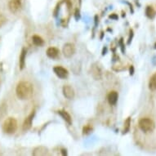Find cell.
<instances>
[{"instance_id": "1", "label": "cell", "mask_w": 156, "mask_h": 156, "mask_svg": "<svg viewBox=\"0 0 156 156\" xmlns=\"http://www.w3.org/2000/svg\"><path fill=\"white\" fill-rule=\"evenodd\" d=\"M16 94L20 100H29L34 94V86L29 81H21L16 88Z\"/></svg>"}, {"instance_id": "2", "label": "cell", "mask_w": 156, "mask_h": 156, "mask_svg": "<svg viewBox=\"0 0 156 156\" xmlns=\"http://www.w3.org/2000/svg\"><path fill=\"white\" fill-rule=\"evenodd\" d=\"M18 128L17 121L14 118L7 119L3 124V131L7 134H13L16 132Z\"/></svg>"}, {"instance_id": "3", "label": "cell", "mask_w": 156, "mask_h": 156, "mask_svg": "<svg viewBox=\"0 0 156 156\" xmlns=\"http://www.w3.org/2000/svg\"><path fill=\"white\" fill-rule=\"evenodd\" d=\"M138 126L141 131L144 132L145 133L153 132L155 128V124L154 121L149 118H142L138 123Z\"/></svg>"}, {"instance_id": "4", "label": "cell", "mask_w": 156, "mask_h": 156, "mask_svg": "<svg viewBox=\"0 0 156 156\" xmlns=\"http://www.w3.org/2000/svg\"><path fill=\"white\" fill-rule=\"evenodd\" d=\"M75 51H76V49H75L74 44L71 43H65L62 48V53L65 57H66V58H71L74 55Z\"/></svg>"}, {"instance_id": "5", "label": "cell", "mask_w": 156, "mask_h": 156, "mask_svg": "<svg viewBox=\"0 0 156 156\" xmlns=\"http://www.w3.org/2000/svg\"><path fill=\"white\" fill-rule=\"evenodd\" d=\"M90 72L92 74V78L96 80H101L102 78V71L101 67L98 65V64L94 63L91 65L90 68Z\"/></svg>"}, {"instance_id": "6", "label": "cell", "mask_w": 156, "mask_h": 156, "mask_svg": "<svg viewBox=\"0 0 156 156\" xmlns=\"http://www.w3.org/2000/svg\"><path fill=\"white\" fill-rule=\"evenodd\" d=\"M34 115H35V110H34L33 111H31V113L25 118V120L23 123V125H22V129L24 131H28L31 129Z\"/></svg>"}, {"instance_id": "7", "label": "cell", "mask_w": 156, "mask_h": 156, "mask_svg": "<svg viewBox=\"0 0 156 156\" xmlns=\"http://www.w3.org/2000/svg\"><path fill=\"white\" fill-rule=\"evenodd\" d=\"M53 71L56 75L61 79H66L69 76V71L62 66H55L53 68Z\"/></svg>"}, {"instance_id": "8", "label": "cell", "mask_w": 156, "mask_h": 156, "mask_svg": "<svg viewBox=\"0 0 156 156\" xmlns=\"http://www.w3.org/2000/svg\"><path fill=\"white\" fill-rule=\"evenodd\" d=\"M62 93H63L65 97L68 99V100H72L74 98V96H75L74 90L70 85H65L62 88Z\"/></svg>"}, {"instance_id": "9", "label": "cell", "mask_w": 156, "mask_h": 156, "mask_svg": "<svg viewBox=\"0 0 156 156\" xmlns=\"http://www.w3.org/2000/svg\"><path fill=\"white\" fill-rule=\"evenodd\" d=\"M22 0H10L8 8L12 13H16L22 7Z\"/></svg>"}, {"instance_id": "10", "label": "cell", "mask_w": 156, "mask_h": 156, "mask_svg": "<svg viewBox=\"0 0 156 156\" xmlns=\"http://www.w3.org/2000/svg\"><path fill=\"white\" fill-rule=\"evenodd\" d=\"M118 99H119V94L118 92H115V91H112L110 92L107 96V100L109 104L110 105H116V103L118 102Z\"/></svg>"}, {"instance_id": "11", "label": "cell", "mask_w": 156, "mask_h": 156, "mask_svg": "<svg viewBox=\"0 0 156 156\" xmlns=\"http://www.w3.org/2000/svg\"><path fill=\"white\" fill-rule=\"evenodd\" d=\"M60 51L58 48H56L55 47H50L48 48L46 52L47 56H48L49 58L51 59H56L59 56Z\"/></svg>"}, {"instance_id": "12", "label": "cell", "mask_w": 156, "mask_h": 156, "mask_svg": "<svg viewBox=\"0 0 156 156\" xmlns=\"http://www.w3.org/2000/svg\"><path fill=\"white\" fill-rule=\"evenodd\" d=\"M26 53H27V50L23 48L21 52V55H20V60H19V67L20 70L22 71L25 66V59H26Z\"/></svg>"}, {"instance_id": "13", "label": "cell", "mask_w": 156, "mask_h": 156, "mask_svg": "<svg viewBox=\"0 0 156 156\" xmlns=\"http://www.w3.org/2000/svg\"><path fill=\"white\" fill-rule=\"evenodd\" d=\"M48 153V150L44 146H38L34 150L32 155L34 156H43L46 155Z\"/></svg>"}, {"instance_id": "14", "label": "cell", "mask_w": 156, "mask_h": 156, "mask_svg": "<svg viewBox=\"0 0 156 156\" xmlns=\"http://www.w3.org/2000/svg\"><path fill=\"white\" fill-rule=\"evenodd\" d=\"M57 114L59 115L63 119V120L67 123L69 125H71L72 124V118H71V114L68 113L67 111L65 110H58L57 111Z\"/></svg>"}, {"instance_id": "15", "label": "cell", "mask_w": 156, "mask_h": 156, "mask_svg": "<svg viewBox=\"0 0 156 156\" xmlns=\"http://www.w3.org/2000/svg\"><path fill=\"white\" fill-rule=\"evenodd\" d=\"M32 41L34 45H36L38 47L43 46L44 44V40L42 37L39 36V35H34L32 37Z\"/></svg>"}, {"instance_id": "16", "label": "cell", "mask_w": 156, "mask_h": 156, "mask_svg": "<svg viewBox=\"0 0 156 156\" xmlns=\"http://www.w3.org/2000/svg\"><path fill=\"white\" fill-rule=\"evenodd\" d=\"M149 89L151 91H155L156 90V73H155L150 77L149 80V84H148Z\"/></svg>"}, {"instance_id": "17", "label": "cell", "mask_w": 156, "mask_h": 156, "mask_svg": "<svg viewBox=\"0 0 156 156\" xmlns=\"http://www.w3.org/2000/svg\"><path fill=\"white\" fill-rule=\"evenodd\" d=\"M146 15L148 18L154 19L155 16V11L153 8V7L148 6L146 8Z\"/></svg>"}, {"instance_id": "18", "label": "cell", "mask_w": 156, "mask_h": 156, "mask_svg": "<svg viewBox=\"0 0 156 156\" xmlns=\"http://www.w3.org/2000/svg\"><path fill=\"white\" fill-rule=\"evenodd\" d=\"M130 128H131V118L129 117L125 120V122H124V127H123V133L125 134L127 132H129V130H130Z\"/></svg>"}, {"instance_id": "19", "label": "cell", "mask_w": 156, "mask_h": 156, "mask_svg": "<svg viewBox=\"0 0 156 156\" xmlns=\"http://www.w3.org/2000/svg\"><path fill=\"white\" fill-rule=\"evenodd\" d=\"M7 112V105L3 102L0 105V119H2Z\"/></svg>"}, {"instance_id": "20", "label": "cell", "mask_w": 156, "mask_h": 156, "mask_svg": "<svg viewBox=\"0 0 156 156\" xmlns=\"http://www.w3.org/2000/svg\"><path fill=\"white\" fill-rule=\"evenodd\" d=\"M92 131V128L91 126L89 125H87L85 127H83V135H88L89 134L90 132Z\"/></svg>"}, {"instance_id": "21", "label": "cell", "mask_w": 156, "mask_h": 156, "mask_svg": "<svg viewBox=\"0 0 156 156\" xmlns=\"http://www.w3.org/2000/svg\"><path fill=\"white\" fill-rule=\"evenodd\" d=\"M7 22V18L2 14H0V28Z\"/></svg>"}, {"instance_id": "22", "label": "cell", "mask_w": 156, "mask_h": 156, "mask_svg": "<svg viewBox=\"0 0 156 156\" xmlns=\"http://www.w3.org/2000/svg\"><path fill=\"white\" fill-rule=\"evenodd\" d=\"M133 35H134V34H133V30H130V34H129V39H128V44H130V43H131L132 38H133Z\"/></svg>"}, {"instance_id": "23", "label": "cell", "mask_w": 156, "mask_h": 156, "mask_svg": "<svg viewBox=\"0 0 156 156\" xmlns=\"http://www.w3.org/2000/svg\"><path fill=\"white\" fill-rule=\"evenodd\" d=\"M120 44L121 45V50H122L123 52H125V47H124V45L123 44V39H121L120 41Z\"/></svg>"}, {"instance_id": "24", "label": "cell", "mask_w": 156, "mask_h": 156, "mask_svg": "<svg viewBox=\"0 0 156 156\" xmlns=\"http://www.w3.org/2000/svg\"><path fill=\"white\" fill-rule=\"evenodd\" d=\"M129 71H130V75H133V74H134V67H133V65L130 66Z\"/></svg>"}, {"instance_id": "25", "label": "cell", "mask_w": 156, "mask_h": 156, "mask_svg": "<svg viewBox=\"0 0 156 156\" xmlns=\"http://www.w3.org/2000/svg\"><path fill=\"white\" fill-rule=\"evenodd\" d=\"M79 17H80L79 12V11L77 10L76 12H75V19H76V20H79Z\"/></svg>"}, {"instance_id": "26", "label": "cell", "mask_w": 156, "mask_h": 156, "mask_svg": "<svg viewBox=\"0 0 156 156\" xmlns=\"http://www.w3.org/2000/svg\"><path fill=\"white\" fill-rule=\"evenodd\" d=\"M61 154L62 155H67V150L65 149H61Z\"/></svg>"}, {"instance_id": "27", "label": "cell", "mask_w": 156, "mask_h": 156, "mask_svg": "<svg viewBox=\"0 0 156 156\" xmlns=\"http://www.w3.org/2000/svg\"><path fill=\"white\" fill-rule=\"evenodd\" d=\"M110 18L114 19V20H118V16L115 15V14H113V15L110 16Z\"/></svg>"}, {"instance_id": "28", "label": "cell", "mask_w": 156, "mask_h": 156, "mask_svg": "<svg viewBox=\"0 0 156 156\" xmlns=\"http://www.w3.org/2000/svg\"><path fill=\"white\" fill-rule=\"evenodd\" d=\"M155 48L156 49V43H155Z\"/></svg>"}]
</instances>
